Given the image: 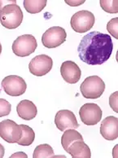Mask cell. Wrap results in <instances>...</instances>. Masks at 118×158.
<instances>
[{"label":"cell","mask_w":118,"mask_h":158,"mask_svg":"<svg viewBox=\"0 0 118 158\" xmlns=\"http://www.w3.org/2000/svg\"><path fill=\"white\" fill-rule=\"evenodd\" d=\"M100 6L102 9L108 13H117L118 11V2L117 1H100Z\"/></svg>","instance_id":"d6986e66"},{"label":"cell","mask_w":118,"mask_h":158,"mask_svg":"<svg viewBox=\"0 0 118 158\" xmlns=\"http://www.w3.org/2000/svg\"><path fill=\"white\" fill-rule=\"evenodd\" d=\"M23 20V12L16 1H10L0 8V23L6 29L13 30L19 27Z\"/></svg>","instance_id":"7a4b0ae2"},{"label":"cell","mask_w":118,"mask_h":158,"mask_svg":"<svg viewBox=\"0 0 118 158\" xmlns=\"http://www.w3.org/2000/svg\"><path fill=\"white\" fill-rule=\"evenodd\" d=\"M33 157H57V156H55L52 147L47 143H44L37 146L36 148L34 149Z\"/></svg>","instance_id":"ac0fdd59"},{"label":"cell","mask_w":118,"mask_h":158,"mask_svg":"<svg viewBox=\"0 0 118 158\" xmlns=\"http://www.w3.org/2000/svg\"><path fill=\"white\" fill-rule=\"evenodd\" d=\"M22 156L23 157H27V155L24 153V152H17V153L14 154V155H11V157H15V156Z\"/></svg>","instance_id":"d4e9b609"},{"label":"cell","mask_w":118,"mask_h":158,"mask_svg":"<svg viewBox=\"0 0 118 158\" xmlns=\"http://www.w3.org/2000/svg\"><path fill=\"white\" fill-rule=\"evenodd\" d=\"M113 43L111 36L92 31L82 39L77 48L81 60L90 65L102 64L111 57Z\"/></svg>","instance_id":"6da1fadb"},{"label":"cell","mask_w":118,"mask_h":158,"mask_svg":"<svg viewBox=\"0 0 118 158\" xmlns=\"http://www.w3.org/2000/svg\"><path fill=\"white\" fill-rule=\"evenodd\" d=\"M80 90L86 99H96L100 98L105 90V83L96 75L86 77L80 86Z\"/></svg>","instance_id":"3957f363"},{"label":"cell","mask_w":118,"mask_h":158,"mask_svg":"<svg viewBox=\"0 0 118 158\" xmlns=\"http://www.w3.org/2000/svg\"><path fill=\"white\" fill-rule=\"evenodd\" d=\"M102 110L100 107L94 103L85 104L79 110L80 118L85 125L95 126L102 118Z\"/></svg>","instance_id":"30bf717a"},{"label":"cell","mask_w":118,"mask_h":158,"mask_svg":"<svg viewBox=\"0 0 118 158\" xmlns=\"http://www.w3.org/2000/svg\"><path fill=\"white\" fill-rule=\"evenodd\" d=\"M100 134L107 140H115L118 137V119L114 116L104 118L100 126Z\"/></svg>","instance_id":"4fadbf2b"},{"label":"cell","mask_w":118,"mask_h":158,"mask_svg":"<svg viewBox=\"0 0 118 158\" xmlns=\"http://www.w3.org/2000/svg\"><path fill=\"white\" fill-rule=\"evenodd\" d=\"M16 112L20 118L26 121H30L36 117L38 109L36 105L32 101L24 99L17 104Z\"/></svg>","instance_id":"9a60e30c"},{"label":"cell","mask_w":118,"mask_h":158,"mask_svg":"<svg viewBox=\"0 0 118 158\" xmlns=\"http://www.w3.org/2000/svg\"><path fill=\"white\" fill-rule=\"evenodd\" d=\"M55 124L60 131H64L68 129H77L79 127V124L74 113L72 111L67 109L57 112L55 118Z\"/></svg>","instance_id":"8fae6325"},{"label":"cell","mask_w":118,"mask_h":158,"mask_svg":"<svg viewBox=\"0 0 118 158\" xmlns=\"http://www.w3.org/2000/svg\"><path fill=\"white\" fill-rule=\"evenodd\" d=\"M117 25H118V18L112 19L111 20H109V22L108 23L107 25V30L111 34V35L115 38V39H118V30H117Z\"/></svg>","instance_id":"ffe728a7"},{"label":"cell","mask_w":118,"mask_h":158,"mask_svg":"<svg viewBox=\"0 0 118 158\" xmlns=\"http://www.w3.org/2000/svg\"><path fill=\"white\" fill-rule=\"evenodd\" d=\"M2 87L8 95L20 96L26 91L27 84L20 76L9 75L2 79Z\"/></svg>","instance_id":"8992f818"},{"label":"cell","mask_w":118,"mask_h":158,"mask_svg":"<svg viewBox=\"0 0 118 158\" xmlns=\"http://www.w3.org/2000/svg\"><path fill=\"white\" fill-rule=\"evenodd\" d=\"M22 135V130L20 125L10 119L0 122V137L9 143H15L19 141Z\"/></svg>","instance_id":"ba28073f"},{"label":"cell","mask_w":118,"mask_h":158,"mask_svg":"<svg viewBox=\"0 0 118 158\" xmlns=\"http://www.w3.org/2000/svg\"><path fill=\"white\" fill-rule=\"evenodd\" d=\"M67 34L64 29L59 26L51 27L43 34L42 43L47 48H55L65 42Z\"/></svg>","instance_id":"52a82bcc"},{"label":"cell","mask_w":118,"mask_h":158,"mask_svg":"<svg viewBox=\"0 0 118 158\" xmlns=\"http://www.w3.org/2000/svg\"><path fill=\"white\" fill-rule=\"evenodd\" d=\"M53 66V60L47 55H39L31 60L29 64L30 72L34 76L42 77L47 74Z\"/></svg>","instance_id":"9c48e42d"},{"label":"cell","mask_w":118,"mask_h":158,"mask_svg":"<svg viewBox=\"0 0 118 158\" xmlns=\"http://www.w3.org/2000/svg\"><path fill=\"white\" fill-rule=\"evenodd\" d=\"M22 130V135L16 143L21 146H30L34 143L35 133L34 130L27 125H20Z\"/></svg>","instance_id":"2e32d148"},{"label":"cell","mask_w":118,"mask_h":158,"mask_svg":"<svg viewBox=\"0 0 118 158\" xmlns=\"http://www.w3.org/2000/svg\"><path fill=\"white\" fill-rule=\"evenodd\" d=\"M47 0H41V1L25 0L24 1V7L29 13L36 14L44 9V7L47 5Z\"/></svg>","instance_id":"e0dca14e"},{"label":"cell","mask_w":118,"mask_h":158,"mask_svg":"<svg viewBox=\"0 0 118 158\" xmlns=\"http://www.w3.org/2000/svg\"><path fill=\"white\" fill-rule=\"evenodd\" d=\"M66 3H68V5H71V6H77V5H80L82 4L84 1H79V2H77V1H74V2H69V1H65Z\"/></svg>","instance_id":"603a6c76"},{"label":"cell","mask_w":118,"mask_h":158,"mask_svg":"<svg viewBox=\"0 0 118 158\" xmlns=\"http://www.w3.org/2000/svg\"><path fill=\"white\" fill-rule=\"evenodd\" d=\"M72 157H91V152L88 145L82 139L73 141L65 150Z\"/></svg>","instance_id":"5bb4252c"},{"label":"cell","mask_w":118,"mask_h":158,"mask_svg":"<svg viewBox=\"0 0 118 158\" xmlns=\"http://www.w3.org/2000/svg\"><path fill=\"white\" fill-rule=\"evenodd\" d=\"M2 53V45H1V43H0V55Z\"/></svg>","instance_id":"484cf974"},{"label":"cell","mask_w":118,"mask_h":158,"mask_svg":"<svg viewBox=\"0 0 118 158\" xmlns=\"http://www.w3.org/2000/svg\"><path fill=\"white\" fill-rule=\"evenodd\" d=\"M38 47L36 39L31 34H24L18 37L12 44L13 53L17 56H29L34 53Z\"/></svg>","instance_id":"5b68a950"},{"label":"cell","mask_w":118,"mask_h":158,"mask_svg":"<svg viewBox=\"0 0 118 158\" xmlns=\"http://www.w3.org/2000/svg\"><path fill=\"white\" fill-rule=\"evenodd\" d=\"M11 110V105L4 99H0V118L9 115Z\"/></svg>","instance_id":"44dd1931"},{"label":"cell","mask_w":118,"mask_h":158,"mask_svg":"<svg viewBox=\"0 0 118 158\" xmlns=\"http://www.w3.org/2000/svg\"><path fill=\"white\" fill-rule=\"evenodd\" d=\"M4 153H5L4 147H3V146H2V145L0 143V158L3 157V156H4Z\"/></svg>","instance_id":"cb8c5ba5"},{"label":"cell","mask_w":118,"mask_h":158,"mask_svg":"<svg viewBox=\"0 0 118 158\" xmlns=\"http://www.w3.org/2000/svg\"><path fill=\"white\" fill-rule=\"evenodd\" d=\"M60 74L66 82L75 84L81 78L82 71L75 62L67 60L63 62L60 66Z\"/></svg>","instance_id":"7c38bea8"},{"label":"cell","mask_w":118,"mask_h":158,"mask_svg":"<svg viewBox=\"0 0 118 158\" xmlns=\"http://www.w3.org/2000/svg\"><path fill=\"white\" fill-rule=\"evenodd\" d=\"M96 18L94 14L90 11L82 10L73 14L70 20L71 27L79 34L89 31L95 25Z\"/></svg>","instance_id":"277c9868"},{"label":"cell","mask_w":118,"mask_h":158,"mask_svg":"<svg viewBox=\"0 0 118 158\" xmlns=\"http://www.w3.org/2000/svg\"><path fill=\"white\" fill-rule=\"evenodd\" d=\"M109 104H110V106L112 107V109H113L116 113L118 112L117 109V91H116L115 93H113L112 95L110 96V99H109Z\"/></svg>","instance_id":"7402d4cb"}]
</instances>
